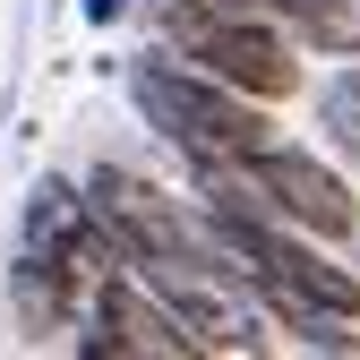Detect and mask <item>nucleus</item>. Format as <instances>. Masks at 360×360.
<instances>
[{"instance_id":"1","label":"nucleus","mask_w":360,"mask_h":360,"mask_svg":"<svg viewBox=\"0 0 360 360\" xmlns=\"http://www.w3.org/2000/svg\"><path fill=\"white\" fill-rule=\"evenodd\" d=\"M129 103H138V120L180 163H240V155H257L275 138V103L206 77L198 60H180L172 43H146V52L129 60Z\"/></svg>"},{"instance_id":"2","label":"nucleus","mask_w":360,"mask_h":360,"mask_svg":"<svg viewBox=\"0 0 360 360\" xmlns=\"http://www.w3.org/2000/svg\"><path fill=\"white\" fill-rule=\"evenodd\" d=\"M138 9H146L155 43H172L206 77L240 86L257 103H292L300 95V43L266 0H138Z\"/></svg>"},{"instance_id":"3","label":"nucleus","mask_w":360,"mask_h":360,"mask_svg":"<svg viewBox=\"0 0 360 360\" xmlns=\"http://www.w3.org/2000/svg\"><path fill=\"white\" fill-rule=\"evenodd\" d=\"M138 275L172 300V318L189 326V343H198V360L206 352H223V360H266L283 343V326H275V309H266L223 257H206V240L198 249H163V257H138Z\"/></svg>"},{"instance_id":"4","label":"nucleus","mask_w":360,"mask_h":360,"mask_svg":"<svg viewBox=\"0 0 360 360\" xmlns=\"http://www.w3.org/2000/svg\"><path fill=\"white\" fill-rule=\"evenodd\" d=\"M18 249H34L52 275L77 292V309L95 300V283H112L120 275V249L103 240V223H95V206H86V180H60V172H43L34 189H26V206H18Z\"/></svg>"},{"instance_id":"8","label":"nucleus","mask_w":360,"mask_h":360,"mask_svg":"<svg viewBox=\"0 0 360 360\" xmlns=\"http://www.w3.org/2000/svg\"><path fill=\"white\" fill-rule=\"evenodd\" d=\"M9 318H18V335H26V343L69 335V326H77V292H69V283H60L34 249H18V257H9Z\"/></svg>"},{"instance_id":"5","label":"nucleus","mask_w":360,"mask_h":360,"mask_svg":"<svg viewBox=\"0 0 360 360\" xmlns=\"http://www.w3.org/2000/svg\"><path fill=\"white\" fill-rule=\"evenodd\" d=\"M77 352L86 360H198L189 326L172 318V300L138 266H120L112 283H95V300L77 309Z\"/></svg>"},{"instance_id":"12","label":"nucleus","mask_w":360,"mask_h":360,"mask_svg":"<svg viewBox=\"0 0 360 360\" xmlns=\"http://www.w3.org/2000/svg\"><path fill=\"white\" fill-rule=\"evenodd\" d=\"M266 9H275V18H283V26H292V18H300V9H318V0H266Z\"/></svg>"},{"instance_id":"11","label":"nucleus","mask_w":360,"mask_h":360,"mask_svg":"<svg viewBox=\"0 0 360 360\" xmlns=\"http://www.w3.org/2000/svg\"><path fill=\"white\" fill-rule=\"evenodd\" d=\"M77 9H86V26H120L129 9H138V0H77Z\"/></svg>"},{"instance_id":"7","label":"nucleus","mask_w":360,"mask_h":360,"mask_svg":"<svg viewBox=\"0 0 360 360\" xmlns=\"http://www.w3.org/2000/svg\"><path fill=\"white\" fill-rule=\"evenodd\" d=\"M86 206H95L103 240L129 266L163 257V249H198V206H180L172 189H155V180L129 172V163H95V172H86Z\"/></svg>"},{"instance_id":"9","label":"nucleus","mask_w":360,"mask_h":360,"mask_svg":"<svg viewBox=\"0 0 360 360\" xmlns=\"http://www.w3.org/2000/svg\"><path fill=\"white\" fill-rule=\"evenodd\" d=\"M318 129H326L335 163L360 180V60H343V69L318 77Z\"/></svg>"},{"instance_id":"10","label":"nucleus","mask_w":360,"mask_h":360,"mask_svg":"<svg viewBox=\"0 0 360 360\" xmlns=\"http://www.w3.org/2000/svg\"><path fill=\"white\" fill-rule=\"evenodd\" d=\"M292 43L318 60H360V0H318L292 18Z\"/></svg>"},{"instance_id":"6","label":"nucleus","mask_w":360,"mask_h":360,"mask_svg":"<svg viewBox=\"0 0 360 360\" xmlns=\"http://www.w3.org/2000/svg\"><path fill=\"white\" fill-rule=\"evenodd\" d=\"M249 172H257V189L275 198V214L292 223V232L326 240V249L360 232V198H352V180H343V163H318V146L266 138V146L249 155Z\"/></svg>"},{"instance_id":"13","label":"nucleus","mask_w":360,"mask_h":360,"mask_svg":"<svg viewBox=\"0 0 360 360\" xmlns=\"http://www.w3.org/2000/svg\"><path fill=\"white\" fill-rule=\"evenodd\" d=\"M352 240H360V232H352Z\"/></svg>"}]
</instances>
